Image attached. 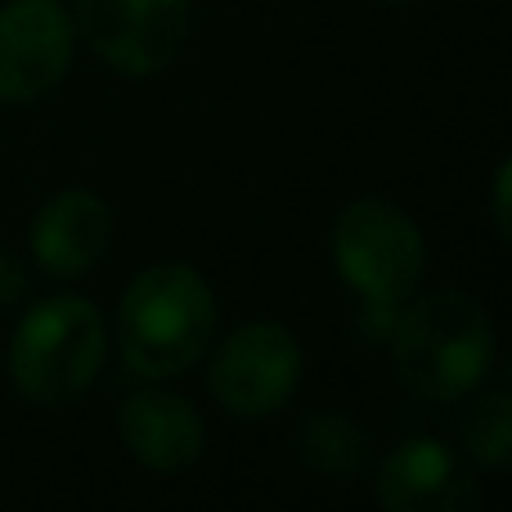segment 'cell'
I'll return each instance as SVG.
<instances>
[{"instance_id": "cell-1", "label": "cell", "mask_w": 512, "mask_h": 512, "mask_svg": "<svg viewBox=\"0 0 512 512\" xmlns=\"http://www.w3.org/2000/svg\"><path fill=\"white\" fill-rule=\"evenodd\" d=\"M387 342L396 378L436 405L468 400L495 364L490 310L463 288H436L414 306H400Z\"/></svg>"}, {"instance_id": "cell-2", "label": "cell", "mask_w": 512, "mask_h": 512, "mask_svg": "<svg viewBox=\"0 0 512 512\" xmlns=\"http://www.w3.org/2000/svg\"><path fill=\"white\" fill-rule=\"evenodd\" d=\"M216 333V297L194 265H149L117 306V346L140 378H180L207 355Z\"/></svg>"}, {"instance_id": "cell-3", "label": "cell", "mask_w": 512, "mask_h": 512, "mask_svg": "<svg viewBox=\"0 0 512 512\" xmlns=\"http://www.w3.org/2000/svg\"><path fill=\"white\" fill-rule=\"evenodd\" d=\"M108 360V324L95 301L59 292L18 319L9 342V378L36 409H63L86 396Z\"/></svg>"}, {"instance_id": "cell-4", "label": "cell", "mask_w": 512, "mask_h": 512, "mask_svg": "<svg viewBox=\"0 0 512 512\" xmlns=\"http://www.w3.org/2000/svg\"><path fill=\"white\" fill-rule=\"evenodd\" d=\"M333 265L364 301V324L391 333L405 297L423 283L427 243L418 221L387 198H355L333 221Z\"/></svg>"}, {"instance_id": "cell-5", "label": "cell", "mask_w": 512, "mask_h": 512, "mask_svg": "<svg viewBox=\"0 0 512 512\" xmlns=\"http://www.w3.org/2000/svg\"><path fill=\"white\" fill-rule=\"evenodd\" d=\"M72 27L122 77H153L185 50L189 0H72Z\"/></svg>"}, {"instance_id": "cell-6", "label": "cell", "mask_w": 512, "mask_h": 512, "mask_svg": "<svg viewBox=\"0 0 512 512\" xmlns=\"http://www.w3.org/2000/svg\"><path fill=\"white\" fill-rule=\"evenodd\" d=\"M301 346L283 324L256 319L243 324L216 346L207 391L234 418H270L301 387Z\"/></svg>"}, {"instance_id": "cell-7", "label": "cell", "mask_w": 512, "mask_h": 512, "mask_svg": "<svg viewBox=\"0 0 512 512\" xmlns=\"http://www.w3.org/2000/svg\"><path fill=\"white\" fill-rule=\"evenodd\" d=\"M77 27L59 0L0 5V104H36L72 68Z\"/></svg>"}, {"instance_id": "cell-8", "label": "cell", "mask_w": 512, "mask_h": 512, "mask_svg": "<svg viewBox=\"0 0 512 512\" xmlns=\"http://www.w3.org/2000/svg\"><path fill=\"white\" fill-rule=\"evenodd\" d=\"M373 495L387 512H472L481 508V486L463 472L459 454L432 436L396 445L382 459Z\"/></svg>"}, {"instance_id": "cell-9", "label": "cell", "mask_w": 512, "mask_h": 512, "mask_svg": "<svg viewBox=\"0 0 512 512\" xmlns=\"http://www.w3.org/2000/svg\"><path fill=\"white\" fill-rule=\"evenodd\" d=\"M117 436L126 454L149 472H189L207 450V423L176 391H135L117 409Z\"/></svg>"}, {"instance_id": "cell-10", "label": "cell", "mask_w": 512, "mask_h": 512, "mask_svg": "<svg viewBox=\"0 0 512 512\" xmlns=\"http://www.w3.org/2000/svg\"><path fill=\"white\" fill-rule=\"evenodd\" d=\"M113 243V212L90 189H59L32 216V261L50 279H81Z\"/></svg>"}, {"instance_id": "cell-11", "label": "cell", "mask_w": 512, "mask_h": 512, "mask_svg": "<svg viewBox=\"0 0 512 512\" xmlns=\"http://www.w3.org/2000/svg\"><path fill=\"white\" fill-rule=\"evenodd\" d=\"M301 459L319 477L351 481V477H360L364 459H369V436L346 414H315L301 427Z\"/></svg>"}, {"instance_id": "cell-12", "label": "cell", "mask_w": 512, "mask_h": 512, "mask_svg": "<svg viewBox=\"0 0 512 512\" xmlns=\"http://www.w3.org/2000/svg\"><path fill=\"white\" fill-rule=\"evenodd\" d=\"M463 450L486 472H504L512 459V400L508 391H486L477 396L459 418Z\"/></svg>"}, {"instance_id": "cell-13", "label": "cell", "mask_w": 512, "mask_h": 512, "mask_svg": "<svg viewBox=\"0 0 512 512\" xmlns=\"http://www.w3.org/2000/svg\"><path fill=\"white\" fill-rule=\"evenodd\" d=\"M508 198H512V162L504 158V162L495 167V185H490V212H495V234H499V243H508V239H512Z\"/></svg>"}, {"instance_id": "cell-14", "label": "cell", "mask_w": 512, "mask_h": 512, "mask_svg": "<svg viewBox=\"0 0 512 512\" xmlns=\"http://www.w3.org/2000/svg\"><path fill=\"white\" fill-rule=\"evenodd\" d=\"M27 297V270L14 252H0V310L18 306Z\"/></svg>"}, {"instance_id": "cell-15", "label": "cell", "mask_w": 512, "mask_h": 512, "mask_svg": "<svg viewBox=\"0 0 512 512\" xmlns=\"http://www.w3.org/2000/svg\"><path fill=\"white\" fill-rule=\"evenodd\" d=\"M378 5H405V0H378Z\"/></svg>"}]
</instances>
